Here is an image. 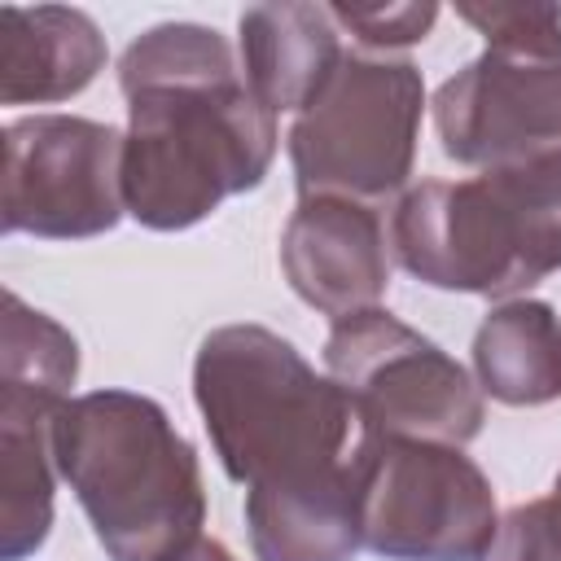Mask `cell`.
<instances>
[{
  "label": "cell",
  "instance_id": "18",
  "mask_svg": "<svg viewBox=\"0 0 561 561\" xmlns=\"http://www.w3.org/2000/svg\"><path fill=\"white\" fill-rule=\"evenodd\" d=\"M180 561H237V557L228 552V543H219V539H206V535H202V539H197Z\"/></svg>",
  "mask_w": 561,
  "mask_h": 561
},
{
  "label": "cell",
  "instance_id": "12",
  "mask_svg": "<svg viewBox=\"0 0 561 561\" xmlns=\"http://www.w3.org/2000/svg\"><path fill=\"white\" fill-rule=\"evenodd\" d=\"M105 70V35L83 9H0V101L53 105L79 96Z\"/></svg>",
  "mask_w": 561,
  "mask_h": 561
},
{
  "label": "cell",
  "instance_id": "15",
  "mask_svg": "<svg viewBox=\"0 0 561 561\" xmlns=\"http://www.w3.org/2000/svg\"><path fill=\"white\" fill-rule=\"evenodd\" d=\"M0 390L61 408L79 377V342L53 316L26 307L13 289L4 294V342H0Z\"/></svg>",
  "mask_w": 561,
  "mask_h": 561
},
{
  "label": "cell",
  "instance_id": "1",
  "mask_svg": "<svg viewBox=\"0 0 561 561\" xmlns=\"http://www.w3.org/2000/svg\"><path fill=\"white\" fill-rule=\"evenodd\" d=\"M210 447L245 486L254 561H351L373 430L355 399L263 324L210 329L193 359Z\"/></svg>",
  "mask_w": 561,
  "mask_h": 561
},
{
  "label": "cell",
  "instance_id": "9",
  "mask_svg": "<svg viewBox=\"0 0 561 561\" xmlns=\"http://www.w3.org/2000/svg\"><path fill=\"white\" fill-rule=\"evenodd\" d=\"M123 131L79 114L4 127V232L44 241L101 237L123 219Z\"/></svg>",
  "mask_w": 561,
  "mask_h": 561
},
{
  "label": "cell",
  "instance_id": "2",
  "mask_svg": "<svg viewBox=\"0 0 561 561\" xmlns=\"http://www.w3.org/2000/svg\"><path fill=\"white\" fill-rule=\"evenodd\" d=\"M127 96L123 202L140 228L184 232L263 184L276 114L259 105L215 26L162 22L118 61Z\"/></svg>",
  "mask_w": 561,
  "mask_h": 561
},
{
  "label": "cell",
  "instance_id": "8",
  "mask_svg": "<svg viewBox=\"0 0 561 561\" xmlns=\"http://www.w3.org/2000/svg\"><path fill=\"white\" fill-rule=\"evenodd\" d=\"M500 526L486 473L451 443L373 438L359 539L386 561H482Z\"/></svg>",
  "mask_w": 561,
  "mask_h": 561
},
{
  "label": "cell",
  "instance_id": "11",
  "mask_svg": "<svg viewBox=\"0 0 561 561\" xmlns=\"http://www.w3.org/2000/svg\"><path fill=\"white\" fill-rule=\"evenodd\" d=\"M342 57V26L329 4L280 0L241 13V75L267 114H302Z\"/></svg>",
  "mask_w": 561,
  "mask_h": 561
},
{
  "label": "cell",
  "instance_id": "14",
  "mask_svg": "<svg viewBox=\"0 0 561 561\" xmlns=\"http://www.w3.org/2000/svg\"><path fill=\"white\" fill-rule=\"evenodd\" d=\"M57 408L0 390V561H26L53 530Z\"/></svg>",
  "mask_w": 561,
  "mask_h": 561
},
{
  "label": "cell",
  "instance_id": "4",
  "mask_svg": "<svg viewBox=\"0 0 561 561\" xmlns=\"http://www.w3.org/2000/svg\"><path fill=\"white\" fill-rule=\"evenodd\" d=\"M390 250L434 289L526 298L561 272V153L408 188L390 215Z\"/></svg>",
  "mask_w": 561,
  "mask_h": 561
},
{
  "label": "cell",
  "instance_id": "7",
  "mask_svg": "<svg viewBox=\"0 0 561 561\" xmlns=\"http://www.w3.org/2000/svg\"><path fill=\"white\" fill-rule=\"evenodd\" d=\"M324 368L381 438L465 447L482 434L486 408L469 368L386 307L333 320Z\"/></svg>",
  "mask_w": 561,
  "mask_h": 561
},
{
  "label": "cell",
  "instance_id": "13",
  "mask_svg": "<svg viewBox=\"0 0 561 561\" xmlns=\"http://www.w3.org/2000/svg\"><path fill=\"white\" fill-rule=\"evenodd\" d=\"M473 381L508 408L561 399V320L543 298L491 307L473 333Z\"/></svg>",
  "mask_w": 561,
  "mask_h": 561
},
{
  "label": "cell",
  "instance_id": "10",
  "mask_svg": "<svg viewBox=\"0 0 561 561\" xmlns=\"http://www.w3.org/2000/svg\"><path fill=\"white\" fill-rule=\"evenodd\" d=\"M289 289L320 316H355L390 289V245L381 215L355 197H298L280 232Z\"/></svg>",
  "mask_w": 561,
  "mask_h": 561
},
{
  "label": "cell",
  "instance_id": "5",
  "mask_svg": "<svg viewBox=\"0 0 561 561\" xmlns=\"http://www.w3.org/2000/svg\"><path fill=\"white\" fill-rule=\"evenodd\" d=\"M486 39L438 83L434 131L460 167H517L561 153V4H456Z\"/></svg>",
  "mask_w": 561,
  "mask_h": 561
},
{
  "label": "cell",
  "instance_id": "6",
  "mask_svg": "<svg viewBox=\"0 0 561 561\" xmlns=\"http://www.w3.org/2000/svg\"><path fill=\"white\" fill-rule=\"evenodd\" d=\"M425 83L408 57L346 53L316 101L289 127L298 197L381 202L416 162Z\"/></svg>",
  "mask_w": 561,
  "mask_h": 561
},
{
  "label": "cell",
  "instance_id": "16",
  "mask_svg": "<svg viewBox=\"0 0 561 561\" xmlns=\"http://www.w3.org/2000/svg\"><path fill=\"white\" fill-rule=\"evenodd\" d=\"M482 561H561V473L543 500L513 504Z\"/></svg>",
  "mask_w": 561,
  "mask_h": 561
},
{
  "label": "cell",
  "instance_id": "3",
  "mask_svg": "<svg viewBox=\"0 0 561 561\" xmlns=\"http://www.w3.org/2000/svg\"><path fill=\"white\" fill-rule=\"evenodd\" d=\"M53 460L110 561H180L206 526L193 443L136 390H88L53 416Z\"/></svg>",
  "mask_w": 561,
  "mask_h": 561
},
{
  "label": "cell",
  "instance_id": "17",
  "mask_svg": "<svg viewBox=\"0 0 561 561\" xmlns=\"http://www.w3.org/2000/svg\"><path fill=\"white\" fill-rule=\"evenodd\" d=\"M333 22L342 31H351L364 48H408L416 39L430 35V26L438 22V4L434 0H403V4H329Z\"/></svg>",
  "mask_w": 561,
  "mask_h": 561
}]
</instances>
